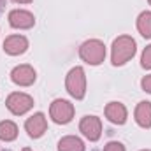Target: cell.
Instances as JSON below:
<instances>
[{
	"mask_svg": "<svg viewBox=\"0 0 151 151\" xmlns=\"http://www.w3.org/2000/svg\"><path fill=\"white\" fill-rule=\"evenodd\" d=\"M137 51V44L130 35H119L113 40L111 46V62L114 67H121L125 65L128 60L134 58Z\"/></svg>",
	"mask_w": 151,
	"mask_h": 151,
	"instance_id": "6da1fadb",
	"label": "cell"
},
{
	"mask_svg": "<svg viewBox=\"0 0 151 151\" xmlns=\"http://www.w3.org/2000/svg\"><path fill=\"white\" fill-rule=\"evenodd\" d=\"M79 56L83 58V62H86L90 65H100L106 60V46L99 39H90L81 44Z\"/></svg>",
	"mask_w": 151,
	"mask_h": 151,
	"instance_id": "7a4b0ae2",
	"label": "cell"
},
{
	"mask_svg": "<svg viewBox=\"0 0 151 151\" xmlns=\"http://www.w3.org/2000/svg\"><path fill=\"white\" fill-rule=\"evenodd\" d=\"M65 88L69 91L70 97H74L76 100H83L86 95V74L83 67H74L69 70V74L65 77Z\"/></svg>",
	"mask_w": 151,
	"mask_h": 151,
	"instance_id": "3957f363",
	"label": "cell"
},
{
	"mask_svg": "<svg viewBox=\"0 0 151 151\" xmlns=\"http://www.w3.org/2000/svg\"><path fill=\"white\" fill-rule=\"evenodd\" d=\"M74 104H70L69 100H65V99H56V100H53V104L49 106V116H51V119L55 121V123H58V125H67V123H70L72 121V118H74Z\"/></svg>",
	"mask_w": 151,
	"mask_h": 151,
	"instance_id": "277c9868",
	"label": "cell"
},
{
	"mask_svg": "<svg viewBox=\"0 0 151 151\" xmlns=\"http://www.w3.org/2000/svg\"><path fill=\"white\" fill-rule=\"evenodd\" d=\"M5 106L14 116H23V114H27L34 107V99L30 95H27V93L14 91V93H11L7 97Z\"/></svg>",
	"mask_w": 151,
	"mask_h": 151,
	"instance_id": "5b68a950",
	"label": "cell"
},
{
	"mask_svg": "<svg viewBox=\"0 0 151 151\" xmlns=\"http://www.w3.org/2000/svg\"><path fill=\"white\" fill-rule=\"evenodd\" d=\"M79 130L88 141L97 142L102 135V121L99 116H84L79 123Z\"/></svg>",
	"mask_w": 151,
	"mask_h": 151,
	"instance_id": "8992f818",
	"label": "cell"
},
{
	"mask_svg": "<svg viewBox=\"0 0 151 151\" xmlns=\"http://www.w3.org/2000/svg\"><path fill=\"white\" fill-rule=\"evenodd\" d=\"M37 79V72L32 65H18L11 70V81L18 86H32Z\"/></svg>",
	"mask_w": 151,
	"mask_h": 151,
	"instance_id": "52a82bcc",
	"label": "cell"
},
{
	"mask_svg": "<svg viewBox=\"0 0 151 151\" xmlns=\"http://www.w3.org/2000/svg\"><path fill=\"white\" fill-rule=\"evenodd\" d=\"M9 25L18 30H28L35 25V16L25 9H14L9 12Z\"/></svg>",
	"mask_w": 151,
	"mask_h": 151,
	"instance_id": "ba28073f",
	"label": "cell"
},
{
	"mask_svg": "<svg viewBox=\"0 0 151 151\" xmlns=\"http://www.w3.org/2000/svg\"><path fill=\"white\" fill-rule=\"evenodd\" d=\"M25 130H27L30 139H40L46 134V130H47V119H46L44 113L32 114L25 121Z\"/></svg>",
	"mask_w": 151,
	"mask_h": 151,
	"instance_id": "9c48e42d",
	"label": "cell"
},
{
	"mask_svg": "<svg viewBox=\"0 0 151 151\" xmlns=\"http://www.w3.org/2000/svg\"><path fill=\"white\" fill-rule=\"evenodd\" d=\"M28 49V39L25 35H9L4 40V51L11 56L23 55Z\"/></svg>",
	"mask_w": 151,
	"mask_h": 151,
	"instance_id": "30bf717a",
	"label": "cell"
},
{
	"mask_svg": "<svg viewBox=\"0 0 151 151\" xmlns=\"http://www.w3.org/2000/svg\"><path fill=\"white\" fill-rule=\"evenodd\" d=\"M106 118L114 125H125L128 118V111L121 102H109L106 106Z\"/></svg>",
	"mask_w": 151,
	"mask_h": 151,
	"instance_id": "8fae6325",
	"label": "cell"
},
{
	"mask_svg": "<svg viewBox=\"0 0 151 151\" xmlns=\"http://www.w3.org/2000/svg\"><path fill=\"white\" fill-rule=\"evenodd\" d=\"M135 121L139 127L142 128H151V102L144 100V102H139L137 107H135Z\"/></svg>",
	"mask_w": 151,
	"mask_h": 151,
	"instance_id": "7c38bea8",
	"label": "cell"
},
{
	"mask_svg": "<svg viewBox=\"0 0 151 151\" xmlns=\"http://www.w3.org/2000/svg\"><path fill=\"white\" fill-rule=\"evenodd\" d=\"M84 142L76 135H65L58 141V151H84Z\"/></svg>",
	"mask_w": 151,
	"mask_h": 151,
	"instance_id": "4fadbf2b",
	"label": "cell"
},
{
	"mask_svg": "<svg viewBox=\"0 0 151 151\" xmlns=\"http://www.w3.org/2000/svg\"><path fill=\"white\" fill-rule=\"evenodd\" d=\"M18 137V125L11 119L0 121V141L4 142H12Z\"/></svg>",
	"mask_w": 151,
	"mask_h": 151,
	"instance_id": "5bb4252c",
	"label": "cell"
},
{
	"mask_svg": "<svg viewBox=\"0 0 151 151\" xmlns=\"http://www.w3.org/2000/svg\"><path fill=\"white\" fill-rule=\"evenodd\" d=\"M137 30L144 39H151V12L144 11L137 18Z\"/></svg>",
	"mask_w": 151,
	"mask_h": 151,
	"instance_id": "9a60e30c",
	"label": "cell"
},
{
	"mask_svg": "<svg viewBox=\"0 0 151 151\" xmlns=\"http://www.w3.org/2000/svg\"><path fill=\"white\" fill-rule=\"evenodd\" d=\"M141 65H142V69H151V44L150 46H146V49L142 51Z\"/></svg>",
	"mask_w": 151,
	"mask_h": 151,
	"instance_id": "2e32d148",
	"label": "cell"
},
{
	"mask_svg": "<svg viewBox=\"0 0 151 151\" xmlns=\"http://www.w3.org/2000/svg\"><path fill=\"white\" fill-rule=\"evenodd\" d=\"M104 151H125V146L121 142H118V141H111V142L106 144Z\"/></svg>",
	"mask_w": 151,
	"mask_h": 151,
	"instance_id": "e0dca14e",
	"label": "cell"
},
{
	"mask_svg": "<svg viewBox=\"0 0 151 151\" xmlns=\"http://www.w3.org/2000/svg\"><path fill=\"white\" fill-rule=\"evenodd\" d=\"M141 86H142V90H144L146 93H151V74L142 77V81H141Z\"/></svg>",
	"mask_w": 151,
	"mask_h": 151,
	"instance_id": "ac0fdd59",
	"label": "cell"
},
{
	"mask_svg": "<svg viewBox=\"0 0 151 151\" xmlns=\"http://www.w3.org/2000/svg\"><path fill=\"white\" fill-rule=\"evenodd\" d=\"M14 2H16V4H30L32 0H14Z\"/></svg>",
	"mask_w": 151,
	"mask_h": 151,
	"instance_id": "d6986e66",
	"label": "cell"
},
{
	"mask_svg": "<svg viewBox=\"0 0 151 151\" xmlns=\"http://www.w3.org/2000/svg\"><path fill=\"white\" fill-rule=\"evenodd\" d=\"M4 7H5V0H0V12L4 11Z\"/></svg>",
	"mask_w": 151,
	"mask_h": 151,
	"instance_id": "ffe728a7",
	"label": "cell"
},
{
	"mask_svg": "<svg viewBox=\"0 0 151 151\" xmlns=\"http://www.w3.org/2000/svg\"><path fill=\"white\" fill-rule=\"evenodd\" d=\"M21 151H32V150H30V148H23Z\"/></svg>",
	"mask_w": 151,
	"mask_h": 151,
	"instance_id": "44dd1931",
	"label": "cell"
},
{
	"mask_svg": "<svg viewBox=\"0 0 151 151\" xmlns=\"http://www.w3.org/2000/svg\"><path fill=\"white\" fill-rule=\"evenodd\" d=\"M141 151H151V150H141Z\"/></svg>",
	"mask_w": 151,
	"mask_h": 151,
	"instance_id": "7402d4cb",
	"label": "cell"
},
{
	"mask_svg": "<svg viewBox=\"0 0 151 151\" xmlns=\"http://www.w3.org/2000/svg\"><path fill=\"white\" fill-rule=\"evenodd\" d=\"M148 2H150V5H151V0H148Z\"/></svg>",
	"mask_w": 151,
	"mask_h": 151,
	"instance_id": "603a6c76",
	"label": "cell"
}]
</instances>
